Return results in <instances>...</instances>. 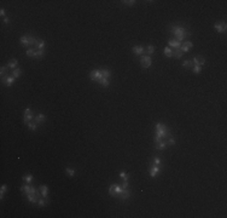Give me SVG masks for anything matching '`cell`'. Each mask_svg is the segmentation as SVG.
I'll list each match as a JSON object with an SVG mask.
<instances>
[{"label":"cell","instance_id":"f35d334b","mask_svg":"<svg viewBox=\"0 0 227 218\" xmlns=\"http://www.w3.org/2000/svg\"><path fill=\"white\" fill-rule=\"evenodd\" d=\"M109 194L115 198V187H114V184H111V185H110V188H109Z\"/></svg>","mask_w":227,"mask_h":218},{"label":"cell","instance_id":"7402d4cb","mask_svg":"<svg viewBox=\"0 0 227 218\" xmlns=\"http://www.w3.org/2000/svg\"><path fill=\"white\" fill-rule=\"evenodd\" d=\"M21 74H22V69H21V68H16V69H13V70H12V74H11V75L13 76V78L18 79V78L21 76Z\"/></svg>","mask_w":227,"mask_h":218},{"label":"cell","instance_id":"7a4b0ae2","mask_svg":"<svg viewBox=\"0 0 227 218\" xmlns=\"http://www.w3.org/2000/svg\"><path fill=\"white\" fill-rule=\"evenodd\" d=\"M170 32L175 35L176 40H178L179 43L184 41L185 38H187V36L190 35V33L186 30V28L181 27V26H173V27L170 28Z\"/></svg>","mask_w":227,"mask_h":218},{"label":"cell","instance_id":"8fae6325","mask_svg":"<svg viewBox=\"0 0 227 218\" xmlns=\"http://www.w3.org/2000/svg\"><path fill=\"white\" fill-rule=\"evenodd\" d=\"M132 51H133V53L137 56H144V53H145V49L143 47V46H134V47L132 49Z\"/></svg>","mask_w":227,"mask_h":218},{"label":"cell","instance_id":"5bb4252c","mask_svg":"<svg viewBox=\"0 0 227 218\" xmlns=\"http://www.w3.org/2000/svg\"><path fill=\"white\" fill-rule=\"evenodd\" d=\"M34 121H35L38 125H40V124H42V123H45L46 121V115L45 114H42V113H40V114H38L34 118Z\"/></svg>","mask_w":227,"mask_h":218},{"label":"cell","instance_id":"ba28073f","mask_svg":"<svg viewBox=\"0 0 227 218\" xmlns=\"http://www.w3.org/2000/svg\"><path fill=\"white\" fill-rule=\"evenodd\" d=\"M192 62H193V66H203L205 63V58L202 57V56H195L193 58H192Z\"/></svg>","mask_w":227,"mask_h":218},{"label":"cell","instance_id":"ee69618b","mask_svg":"<svg viewBox=\"0 0 227 218\" xmlns=\"http://www.w3.org/2000/svg\"><path fill=\"white\" fill-rule=\"evenodd\" d=\"M4 23L5 24H10V18H8V17H5L4 18Z\"/></svg>","mask_w":227,"mask_h":218},{"label":"cell","instance_id":"ffe728a7","mask_svg":"<svg viewBox=\"0 0 227 218\" xmlns=\"http://www.w3.org/2000/svg\"><path fill=\"white\" fill-rule=\"evenodd\" d=\"M7 67H8V69H16V68H18V61L16 60V58H12L11 60V62L7 64Z\"/></svg>","mask_w":227,"mask_h":218},{"label":"cell","instance_id":"e0dca14e","mask_svg":"<svg viewBox=\"0 0 227 218\" xmlns=\"http://www.w3.org/2000/svg\"><path fill=\"white\" fill-rule=\"evenodd\" d=\"M155 146H156V149H157V150H164V149L167 148V142L163 139V141H161V142L156 143Z\"/></svg>","mask_w":227,"mask_h":218},{"label":"cell","instance_id":"2e32d148","mask_svg":"<svg viewBox=\"0 0 227 218\" xmlns=\"http://www.w3.org/2000/svg\"><path fill=\"white\" fill-rule=\"evenodd\" d=\"M39 190H40V193H41V196H42V198H47V195H48V188L45 185V184H42V185L39 187Z\"/></svg>","mask_w":227,"mask_h":218},{"label":"cell","instance_id":"4316f807","mask_svg":"<svg viewBox=\"0 0 227 218\" xmlns=\"http://www.w3.org/2000/svg\"><path fill=\"white\" fill-rule=\"evenodd\" d=\"M65 172L68 173L69 177H72V176H75V173H76V171L74 170V168H70V167H65Z\"/></svg>","mask_w":227,"mask_h":218},{"label":"cell","instance_id":"7c38bea8","mask_svg":"<svg viewBox=\"0 0 227 218\" xmlns=\"http://www.w3.org/2000/svg\"><path fill=\"white\" fill-rule=\"evenodd\" d=\"M193 47V44L191 43V41H185V43L181 44V46H180V50L183 52H187L190 49Z\"/></svg>","mask_w":227,"mask_h":218},{"label":"cell","instance_id":"30bf717a","mask_svg":"<svg viewBox=\"0 0 227 218\" xmlns=\"http://www.w3.org/2000/svg\"><path fill=\"white\" fill-rule=\"evenodd\" d=\"M214 28L216 29V32L217 33H226L227 26H226L225 22H222V23H215L214 24Z\"/></svg>","mask_w":227,"mask_h":218},{"label":"cell","instance_id":"cb8c5ba5","mask_svg":"<svg viewBox=\"0 0 227 218\" xmlns=\"http://www.w3.org/2000/svg\"><path fill=\"white\" fill-rule=\"evenodd\" d=\"M102 75H103V78H105V79H109V78L111 76V71L109 70V69H102Z\"/></svg>","mask_w":227,"mask_h":218},{"label":"cell","instance_id":"ac0fdd59","mask_svg":"<svg viewBox=\"0 0 227 218\" xmlns=\"http://www.w3.org/2000/svg\"><path fill=\"white\" fill-rule=\"evenodd\" d=\"M45 41L42 39H38L36 40V44H35V50H44L45 49Z\"/></svg>","mask_w":227,"mask_h":218},{"label":"cell","instance_id":"44dd1931","mask_svg":"<svg viewBox=\"0 0 227 218\" xmlns=\"http://www.w3.org/2000/svg\"><path fill=\"white\" fill-rule=\"evenodd\" d=\"M184 55V52L180 50V49H176V50H174L173 51V57H175V58H178V60H180L181 57H183Z\"/></svg>","mask_w":227,"mask_h":218},{"label":"cell","instance_id":"d6986e66","mask_svg":"<svg viewBox=\"0 0 227 218\" xmlns=\"http://www.w3.org/2000/svg\"><path fill=\"white\" fill-rule=\"evenodd\" d=\"M114 187H115V198H119L120 194L123 191V188L121 187V184H117V183H114Z\"/></svg>","mask_w":227,"mask_h":218},{"label":"cell","instance_id":"52a82bcc","mask_svg":"<svg viewBox=\"0 0 227 218\" xmlns=\"http://www.w3.org/2000/svg\"><path fill=\"white\" fill-rule=\"evenodd\" d=\"M1 79H3V83H4L6 86H8V87L12 86V85H13V83L16 81V78H13L12 75H5L4 78H1Z\"/></svg>","mask_w":227,"mask_h":218},{"label":"cell","instance_id":"f1b7e54d","mask_svg":"<svg viewBox=\"0 0 227 218\" xmlns=\"http://www.w3.org/2000/svg\"><path fill=\"white\" fill-rule=\"evenodd\" d=\"M35 49H27V51H25V53H27V56H29V57H35Z\"/></svg>","mask_w":227,"mask_h":218},{"label":"cell","instance_id":"74e56055","mask_svg":"<svg viewBox=\"0 0 227 218\" xmlns=\"http://www.w3.org/2000/svg\"><path fill=\"white\" fill-rule=\"evenodd\" d=\"M120 177L123 179V181H128V177H129V174L126 173V172H120Z\"/></svg>","mask_w":227,"mask_h":218},{"label":"cell","instance_id":"603a6c76","mask_svg":"<svg viewBox=\"0 0 227 218\" xmlns=\"http://www.w3.org/2000/svg\"><path fill=\"white\" fill-rule=\"evenodd\" d=\"M183 67L184 68H188V69H192V67H193V62H192L191 60L184 61V62H183Z\"/></svg>","mask_w":227,"mask_h":218},{"label":"cell","instance_id":"e575fe53","mask_svg":"<svg viewBox=\"0 0 227 218\" xmlns=\"http://www.w3.org/2000/svg\"><path fill=\"white\" fill-rule=\"evenodd\" d=\"M99 84L102 85V86H104V87H108L109 85H110V83H109V79H105V78H103V79L100 80Z\"/></svg>","mask_w":227,"mask_h":218},{"label":"cell","instance_id":"484cf974","mask_svg":"<svg viewBox=\"0 0 227 218\" xmlns=\"http://www.w3.org/2000/svg\"><path fill=\"white\" fill-rule=\"evenodd\" d=\"M27 125H28V128H29V130H32V131H36V130H38V124H36V123H33V121H30V123H28Z\"/></svg>","mask_w":227,"mask_h":218},{"label":"cell","instance_id":"1f68e13d","mask_svg":"<svg viewBox=\"0 0 227 218\" xmlns=\"http://www.w3.org/2000/svg\"><path fill=\"white\" fill-rule=\"evenodd\" d=\"M164 55L167 57H173V50L170 47H164Z\"/></svg>","mask_w":227,"mask_h":218},{"label":"cell","instance_id":"f546056e","mask_svg":"<svg viewBox=\"0 0 227 218\" xmlns=\"http://www.w3.org/2000/svg\"><path fill=\"white\" fill-rule=\"evenodd\" d=\"M45 55V50H36L35 51V57L36 58H42Z\"/></svg>","mask_w":227,"mask_h":218},{"label":"cell","instance_id":"4dcf8cb0","mask_svg":"<svg viewBox=\"0 0 227 218\" xmlns=\"http://www.w3.org/2000/svg\"><path fill=\"white\" fill-rule=\"evenodd\" d=\"M146 52H148V56L153 55V52H155V46H152V45H149L148 47H146Z\"/></svg>","mask_w":227,"mask_h":218},{"label":"cell","instance_id":"d590c367","mask_svg":"<svg viewBox=\"0 0 227 218\" xmlns=\"http://www.w3.org/2000/svg\"><path fill=\"white\" fill-rule=\"evenodd\" d=\"M152 164H153V165H156V166H162V160H161L158 156H156V158L153 159Z\"/></svg>","mask_w":227,"mask_h":218},{"label":"cell","instance_id":"60d3db41","mask_svg":"<svg viewBox=\"0 0 227 218\" xmlns=\"http://www.w3.org/2000/svg\"><path fill=\"white\" fill-rule=\"evenodd\" d=\"M167 144H170V146H174V144H175V139L173 138V137H169V139H168L167 141Z\"/></svg>","mask_w":227,"mask_h":218},{"label":"cell","instance_id":"b9f144b4","mask_svg":"<svg viewBox=\"0 0 227 218\" xmlns=\"http://www.w3.org/2000/svg\"><path fill=\"white\" fill-rule=\"evenodd\" d=\"M121 187H122L123 189L128 188V181H123V182H122V184H121Z\"/></svg>","mask_w":227,"mask_h":218},{"label":"cell","instance_id":"ab89813d","mask_svg":"<svg viewBox=\"0 0 227 218\" xmlns=\"http://www.w3.org/2000/svg\"><path fill=\"white\" fill-rule=\"evenodd\" d=\"M7 69H8L7 66H3V67H1V70H0V73H1V78H4L5 76V73H6Z\"/></svg>","mask_w":227,"mask_h":218},{"label":"cell","instance_id":"3957f363","mask_svg":"<svg viewBox=\"0 0 227 218\" xmlns=\"http://www.w3.org/2000/svg\"><path fill=\"white\" fill-rule=\"evenodd\" d=\"M36 38L35 36H33V35H24V36H22L20 39V41H21V44L23 45V46H35V44H36Z\"/></svg>","mask_w":227,"mask_h":218},{"label":"cell","instance_id":"9a60e30c","mask_svg":"<svg viewBox=\"0 0 227 218\" xmlns=\"http://www.w3.org/2000/svg\"><path fill=\"white\" fill-rule=\"evenodd\" d=\"M168 44H169L170 47H174L175 50L176 49H180V46H181V43H179L176 39H169L168 40Z\"/></svg>","mask_w":227,"mask_h":218},{"label":"cell","instance_id":"83f0119b","mask_svg":"<svg viewBox=\"0 0 227 218\" xmlns=\"http://www.w3.org/2000/svg\"><path fill=\"white\" fill-rule=\"evenodd\" d=\"M38 205H39L40 207H44L45 205H47V200H46V198H41L38 200Z\"/></svg>","mask_w":227,"mask_h":218},{"label":"cell","instance_id":"836d02e7","mask_svg":"<svg viewBox=\"0 0 227 218\" xmlns=\"http://www.w3.org/2000/svg\"><path fill=\"white\" fill-rule=\"evenodd\" d=\"M122 3H123V5H127V6H134L137 1L135 0H123Z\"/></svg>","mask_w":227,"mask_h":218},{"label":"cell","instance_id":"6da1fadb","mask_svg":"<svg viewBox=\"0 0 227 218\" xmlns=\"http://www.w3.org/2000/svg\"><path fill=\"white\" fill-rule=\"evenodd\" d=\"M170 132H169V130L167 128V126L164 125V124L162 123H157L156 124V133L155 136H153V142L156 143H158L161 142V141H163L164 138H169L170 137Z\"/></svg>","mask_w":227,"mask_h":218},{"label":"cell","instance_id":"5b68a950","mask_svg":"<svg viewBox=\"0 0 227 218\" xmlns=\"http://www.w3.org/2000/svg\"><path fill=\"white\" fill-rule=\"evenodd\" d=\"M152 64V58L151 56H141L140 58V66L143 68H149Z\"/></svg>","mask_w":227,"mask_h":218},{"label":"cell","instance_id":"8992f818","mask_svg":"<svg viewBox=\"0 0 227 218\" xmlns=\"http://www.w3.org/2000/svg\"><path fill=\"white\" fill-rule=\"evenodd\" d=\"M35 116H34V114L32 113V110L29 109V108H27L25 110H24V116H23V121H24V124L27 125L28 123H30L33 119H34Z\"/></svg>","mask_w":227,"mask_h":218},{"label":"cell","instance_id":"7bdbcfd3","mask_svg":"<svg viewBox=\"0 0 227 218\" xmlns=\"http://www.w3.org/2000/svg\"><path fill=\"white\" fill-rule=\"evenodd\" d=\"M0 15H1V16H3V17L5 16V9H4V7H1V9H0Z\"/></svg>","mask_w":227,"mask_h":218},{"label":"cell","instance_id":"9c48e42d","mask_svg":"<svg viewBox=\"0 0 227 218\" xmlns=\"http://www.w3.org/2000/svg\"><path fill=\"white\" fill-rule=\"evenodd\" d=\"M161 170H162V166H156V165L152 164L151 167H150V176H151L152 178H155L156 176H157V173H158Z\"/></svg>","mask_w":227,"mask_h":218},{"label":"cell","instance_id":"d6a6232c","mask_svg":"<svg viewBox=\"0 0 227 218\" xmlns=\"http://www.w3.org/2000/svg\"><path fill=\"white\" fill-rule=\"evenodd\" d=\"M6 190H7V187L5 185V184H3V185H1V189H0V199L4 198V195H5V193H6Z\"/></svg>","mask_w":227,"mask_h":218},{"label":"cell","instance_id":"277c9868","mask_svg":"<svg viewBox=\"0 0 227 218\" xmlns=\"http://www.w3.org/2000/svg\"><path fill=\"white\" fill-rule=\"evenodd\" d=\"M89 78H91V80H93V81L99 83L100 80L103 79V75H102V69H93V70L89 73Z\"/></svg>","mask_w":227,"mask_h":218},{"label":"cell","instance_id":"8d00e7d4","mask_svg":"<svg viewBox=\"0 0 227 218\" xmlns=\"http://www.w3.org/2000/svg\"><path fill=\"white\" fill-rule=\"evenodd\" d=\"M192 71H193L195 74H199V73L202 71V67H201V66H193V67H192Z\"/></svg>","mask_w":227,"mask_h":218},{"label":"cell","instance_id":"4fadbf2b","mask_svg":"<svg viewBox=\"0 0 227 218\" xmlns=\"http://www.w3.org/2000/svg\"><path fill=\"white\" fill-rule=\"evenodd\" d=\"M121 200H123V201H126V200H128V199L131 198V191H129V189L128 188H126V189H123V191L120 194L119 196Z\"/></svg>","mask_w":227,"mask_h":218},{"label":"cell","instance_id":"d4e9b609","mask_svg":"<svg viewBox=\"0 0 227 218\" xmlns=\"http://www.w3.org/2000/svg\"><path fill=\"white\" fill-rule=\"evenodd\" d=\"M23 181L25 183H30V182H33V176L30 173H27V174H24L23 176Z\"/></svg>","mask_w":227,"mask_h":218}]
</instances>
